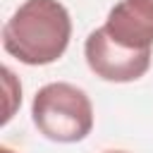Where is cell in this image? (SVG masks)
<instances>
[{"label": "cell", "mask_w": 153, "mask_h": 153, "mask_svg": "<svg viewBox=\"0 0 153 153\" xmlns=\"http://www.w3.org/2000/svg\"><path fill=\"white\" fill-rule=\"evenodd\" d=\"M72 38V19L60 0H26L2 26L5 50L24 65L60 60Z\"/></svg>", "instance_id": "1"}, {"label": "cell", "mask_w": 153, "mask_h": 153, "mask_svg": "<svg viewBox=\"0 0 153 153\" xmlns=\"http://www.w3.org/2000/svg\"><path fill=\"white\" fill-rule=\"evenodd\" d=\"M36 129L57 143L84 141L93 129V105L86 91L67 81H53L36 91L31 103Z\"/></svg>", "instance_id": "2"}, {"label": "cell", "mask_w": 153, "mask_h": 153, "mask_svg": "<svg viewBox=\"0 0 153 153\" xmlns=\"http://www.w3.org/2000/svg\"><path fill=\"white\" fill-rule=\"evenodd\" d=\"M84 55L91 72L105 81L127 84L141 79L151 67V50H131L115 43L105 29H93L84 43Z\"/></svg>", "instance_id": "3"}, {"label": "cell", "mask_w": 153, "mask_h": 153, "mask_svg": "<svg viewBox=\"0 0 153 153\" xmlns=\"http://www.w3.org/2000/svg\"><path fill=\"white\" fill-rule=\"evenodd\" d=\"M103 29L115 43H120L124 48H131V50L153 48V17H148L146 12L134 7L129 0L117 2L108 12Z\"/></svg>", "instance_id": "4"}, {"label": "cell", "mask_w": 153, "mask_h": 153, "mask_svg": "<svg viewBox=\"0 0 153 153\" xmlns=\"http://www.w3.org/2000/svg\"><path fill=\"white\" fill-rule=\"evenodd\" d=\"M2 86H5V115H2V124H7L17 110V105L22 103V86L14 76V72L10 67H2Z\"/></svg>", "instance_id": "5"}, {"label": "cell", "mask_w": 153, "mask_h": 153, "mask_svg": "<svg viewBox=\"0 0 153 153\" xmlns=\"http://www.w3.org/2000/svg\"><path fill=\"white\" fill-rule=\"evenodd\" d=\"M134 7H139L141 12H146L148 17H153V0H129Z\"/></svg>", "instance_id": "6"}, {"label": "cell", "mask_w": 153, "mask_h": 153, "mask_svg": "<svg viewBox=\"0 0 153 153\" xmlns=\"http://www.w3.org/2000/svg\"><path fill=\"white\" fill-rule=\"evenodd\" d=\"M0 153H14V151H12V148H7V146H2V148H0Z\"/></svg>", "instance_id": "7"}, {"label": "cell", "mask_w": 153, "mask_h": 153, "mask_svg": "<svg viewBox=\"0 0 153 153\" xmlns=\"http://www.w3.org/2000/svg\"><path fill=\"white\" fill-rule=\"evenodd\" d=\"M105 153H127V151H105Z\"/></svg>", "instance_id": "8"}]
</instances>
